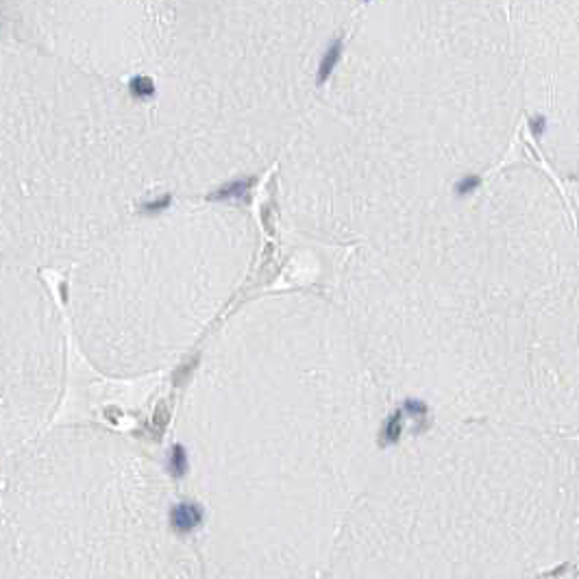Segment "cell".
Returning a JSON list of instances; mask_svg holds the SVG:
<instances>
[{
  "label": "cell",
  "instance_id": "1",
  "mask_svg": "<svg viewBox=\"0 0 579 579\" xmlns=\"http://www.w3.org/2000/svg\"><path fill=\"white\" fill-rule=\"evenodd\" d=\"M203 522V508L198 503L183 501L170 508V527L177 534H192Z\"/></svg>",
  "mask_w": 579,
  "mask_h": 579
},
{
  "label": "cell",
  "instance_id": "2",
  "mask_svg": "<svg viewBox=\"0 0 579 579\" xmlns=\"http://www.w3.org/2000/svg\"><path fill=\"white\" fill-rule=\"evenodd\" d=\"M340 57H342V38H335L333 42L327 46L323 59H320V66H318V83H320V85L327 83V79L331 77V72L335 70Z\"/></svg>",
  "mask_w": 579,
  "mask_h": 579
},
{
  "label": "cell",
  "instance_id": "3",
  "mask_svg": "<svg viewBox=\"0 0 579 579\" xmlns=\"http://www.w3.org/2000/svg\"><path fill=\"white\" fill-rule=\"evenodd\" d=\"M255 179L248 177V179H233L225 183V185H220L218 190H214L211 194H207L209 200H225V198H242L248 190L253 188Z\"/></svg>",
  "mask_w": 579,
  "mask_h": 579
},
{
  "label": "cell",
  "instance_id": "4",
  "mask_svg": "<svg viewBox=\"0 0 579 579\" xmlns=\"http://www.w3.org/2000/svg\"><path fill=\"white\" fill-rule=\"evenodd\" d=\"M403 416H405V414H403L401 409L392 412L390 416H388V420H385V425H383V429H381V444H392V442H397V440L401 438Z\"/></svg>",
  "mask_w": 579,
  "mask_h": 579
},
{
  "label": "cell",
  "instance_id": "5",
  "mask_svg": "<svg viewBox=\"0 0 579 579\" xmlns=\"http://www.w3.org/2000/svg\"><path fill=\"white\" fill-rule=\"evenodd\" d=\"M168 471L172 477L181 479L183 475L188 473V451L183 444H174L170 449V455H168Z\"/></svg>",
  "mask_w": 579,
  "mask_h": 579
},
{
  "label": "cell",
  "instance_id": "6",
  "mask_svg": "<svg viewBox=\"0 0 579 579\" xmlns=\"http://www.w3.org/2000/svg\"><path fill=\"white\" fill-rule=\"evenodd\" d=\"M128 89L131 94L137 98H151L155 94V83L151 77H144V74H137L128 81Z\"/></svg>",
  "mask_w": 579,
  "mask_h": 579
},
{
  "label": "cell",
  "instance_id": "7",
  "mask_svg": "<svg viewBox=\"0 0 579 579\" xmlns=\"http://www.w3.org/2000/svg\"><path fill=\"white\" fill-rule=\"evenodd\" d=\"M168 420H170V407H168V403L165 401H161L159 405H157V409H155V414H153V418H151V429H153V438H159L161 434H163V429H165V425H168Z\"/></svg>",
  "mask_w": 579,
  "mask_h": 579
},
{
  "label": "cell",
  "instance_id": "8",
  "mask_svg": "<svg viewBox=\"0 0 579 579\" xmlns=\"http://www.w3.org/2000/svg\"><path fill=\"white\" fill-rule=\"evenodd\" d=\"M172 203V196L170 194H163L159 198H153V200H146V203L140 205V209L144 211V214H157V211L161 209H168Z\"/></svg>",
  "mask_w": 579,
  "mask_h": 579
},
{
  "label": "cell",
  "instance_id": "9",
  "mask_svg": "<svg viewBox=\"0 0 579 579\" xmlns=\"http://www.w3.org/2000/svg\"><path fill=\"white\" fill-rule=\"evenodd\" d=\"M196 362H198V360L194 357V360H192V362H185V364H181V368H179L177 372H174V383H177V385H181L183 381H185V379H188V375H190L192 370H194Z\"/></svg>",
  "mask_w": 579,
  "mask_h": 579
}]
</instances>
